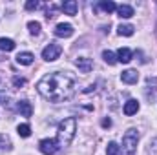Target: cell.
Masks as SVG:
<instances>
[{
  "instance_id": "cell-1",
  "label": "cell",
  "mask_w": 157,
  "mask_h": 155,
  "mask_svg": "<svg viewBox=\"0 0 157 155\" xmlns=\"http://www.w3.org/2000/svg\"><path fill=\"white\" fill-rule=\"evenodd\" d=\"M37 89L46 100L64 102L73 97L77 89V82H75V77L70 75L68 71H53L40 78Z\"/></svg>"
},
{
  "instance_id": "cell-2",
  "label": "cell",
  "mask_w": 157,
  "mask_h": 155,
  "mask_svg": "<svg viewBox=\"0 0 157 155\" xmlns=\"http://www.w3.org/2000/svg\"><path fill=\"white\" fill-rule=\"evenodd\" d=\"M75 131H77V120L73 117H68L64 120H60L59 128H57V142L59 146H70L71 141L75 139Z\"/></svg>"
},
{
  "instance_id": "cell-3",
  "label": "cell",
  "mask_w": 157,
  "mask_h": 155,
  "mask_svg": "<svg viewBox=\"0 0 157 155\" xmlns=\"http://www.w3.org/2000/svg\"><path fill=\"white\" fill-rule=\"evenodd\" d=\"M137 142H139V131L135 128H130L124 137H122V155H133L137 150Z\"/></svg>"
},
{
  "instance_id": "cell-4",
  "label": "cell",
  "mask_w": 157,
  "mask_h": 155,
  "mask_svg": "<svg viewBox=\"0 0 157 155\" xmlns=\"http://www.w3.org/2000/svg\"><path fill=\"white\" fill-rule=\"evenodd\" d=\"M60 53H62V47L59 44H48L42 49V59L48 60V62H53V60H57L60 57Z\"/></svg>"
},
{
  "instance_id": "cell-5",
  "label": "cell",
  "mask_w": 157,
  "mask_h": 155,
  "mask_svg": "<svg viewBox=\"0 0 157 155\" xmlns=\"http://www.w3.org/2000/svg\"><path fill=\"white\" fill-rule=\"evenodd\" d=\"M59 148H60V146H59L57 139H42L39 142V150L44 155H53Z\"/></svg>"
},
{
  "instance_id": "cell-6",
  "label": "cell",
  "mask_w": 157,
  "mask_h": 155,
  "mask_svg": "<svg viewBox=\"0 0 157 155\" xmlns=\"http://www.w3.org/2000/svg\"><path fill=\"white\" fill-rule=\"evenodd\" d=\"M53 33H55V37L68 39V37L73 35V26H71V24H64V22H60V24H57V28L53 29Z\"/></svg>"
},
{
  "instance_id": "cell-7",
  "label": "cell",
  "mask_w": 157,
  "mask_h": 155,
  "mask_svg": "<svg viewBox=\"0 0 157 155\" xmlns=\"http://www.w3.org/2000/svg\"><path fill=\"white\" fill-rule=\"evenodd\" d=\"M75 64H77V68L80 70V73H90L93 70V62L88 57H78L77 60H75Z\"/></svg>"
},
{
  "instance_id": "cell-8",
  "label": "cell",
  "mask_w": 157,
  "mask_h": 155,
  "mask_svg": "<svg viewBox=\"0 0 157 155\" xmlns=\"http://www.w3.org/2000/svg\"><path fill=\"white\" fill-rule=\"evenodd\" d=\"M121 80L124 84H137V80H139L137 70H126V71H122L121 73Z\"/></svg>"
},
{
  "instance_id": "cell-9",
  "label": "cell",
  "mask_w": 157,
  "mask_h": 155,
  "mask_svg": "<svg viewBox=\"0 0 157 155\" xmlns=\"http://www.w3.org/2000/svg\"><path fill=\"white\" fill-rule=\"evenodd\" d=\"M122 112H124V115H135L137 112H139V102L135 100V99H130L128 102H124V108H122Z\"/></svg>"
},
{
  "instance_id": "cell-10",
  "label": "cell",
  "mask_w": 157,
  "mask_h": 155,
  "mask_svg": "<svg viewBox=\"0 0 157 155\" xmlns=\"http://www.w3.org/2000/svg\"><path fill=\"white\" fill-rule=\"evenodd\" d=\"M117 13L121 18H130V17H133L135 15V11H133V7L132 6H128V4H121L117 6Z\"/></svg>"
},
{
  "instance_id": "cell-11",
  "label": "cell",
  "mask_w": 157,
  "mask_h": 155,
  "mask_svg": "<svg viewBox=\"0 0 157 155\" xmlns=\"http://www.w3.org/2000/svg\"><path fill=\"white\" fill-rule=\"evenodd\" d=\"M33 59H35V55L29 53V51H22V53L17 55V62L22 64V66H29V64L33 62Z\"/></svg>"
},
{
  "instance_id": "cell-12",
  "label": "cell",
  "mask_w": 157,
  "mask_h": 155,
  "mask_svg": "<svg viewBox=\"0 0 157 155\" xmlns=\"http://www.w3.org/2000/svg\"><path fill=\"white\" fill-rule=\"evenodd\" d=\"M17 110L20 112L22 117H31V113H33V108H31V104H29L28 100H20V102L17 104Z\"/></svg>"
},
{
  "instance_id": "cell-13",
  "label": "cell",
  "mask_w": 157,
  "mask_h": 155,
  "mask_svg": "<svg viewBox=\"0 0 157 155\" xmlns=\"http://www.w3.org/2000/svg\"><path fill=\"white\" fill-rule=\"evenodd\" d=\"M132 60V51L128 47H121L117 51V62H122V64H128Z\"/></svg>"
},
{
  "instance_id": "cell-14",
  "label": "cell",
  "mask_w": 157,
  "mask_h": 155,
  "mask_svg": "<svg viewBox=\"0 0 157 155\" xmlns=\"http://www.w3.org/2000/svg\"><path fill=\"white\" fill-rule=\"evenodd\" d=\"M77 2H75V0H68V2H64V4H62V11H64V13H66V15H71V17H73V15H77Z\"/></svg>"
},
{
  "instance_id": "cell-15",
  "label": "cell",
  "mask_w": 157,
  "mask_h": 155,
  "mask_svg": "<svg viewBox=\"0 0 157 155\" xmlns=\"http://www.w3.org/2000/svg\"><path fill=\"white\" fill-rule=\"evenodd\" d=\"M117 31H119L121 37H132L133 31H135V28H133L132 24H121V26L117 28Z\"/></svg>"
},
{
  "instance_id": "cell-16",
  "label": "cell",
  "mask_w": 157,
  "mask_h": 155,
  "mask_svg": "<svg viewBox=\"0 0 157 155\" xmlns=\"http://www.w3.org/2000/svg\"><path fill=\"white\" fill-rule=\"evenodd\" d=\"M99 7H101V9H102L104 13H108V15H110V13H113V11L117 9L115 2H112V0H102V2L99 4Z\"/></svg>"
},
{
  "instance_id": "cell-17",
  "label": "cell",
  "mask_w": 157,
  "mask_h": 155,
  "mask_svg": "<svg viewBox=\"0 0 157 155\" xmlns=\"http://www.w3.org/2000/svg\"><path fill=\"white\" fill-rule=\"evenodd\" d=\"M102 59H104V62L110 64V66L117 64V55H115L113 51H110V49H104V51H102Z\"/></svg>"
},
{
  "instance_id": "cell-18",
  "label": "cell",
  "mask_w": 157,
  "mask_h": 155,
  "mask_svg": "<svg viewBox=\"0 0 157 155\" xmlns=\"http://www.w3.org/2000/svg\"><path fill=\"white\" fill-rule=\"evenodd\" d=\"M15 46H17V44L11 39H0V49H2V51H13Z\"/></svg>"
},
{
  "instance_id": "cell-19",
  "label": "cell",
  "mask_w": 157,
  "mask_h": 155,
  "mask_svg": "<svg viewBox=\"0 0 157 155\" xmlns=\"http://www.w3.org/2000/svg\"><path fill=\"white\" fill-rule=\"evenodd\" d=\"M17 133H18L20 137H29V135H31L29 124H18V126H17Z\"/></svg>"
},
{
  "instance_id": "cell-20",
  "label": "cell",
  "mask_w": 157,
  "mask_h": 155,
  "mask_svg": "<svg viewBox=\"0 0 157 155\" xmlns=\"http://www.w3.org/2000/svg\"><path fill=\"white\" fill-rule=\"evenodd\" d=\"M0 150H11V139L6 133H0Z\"/></svg>"
},
{
  "instance_id": "cell-21",
  "label": "cell",
  "mask_w": 157,
  "mask_h": 155,
  "mask_svg": "<svg viewBox=\"0 0 157 155\" xmlns=\"http://www.w3.org/2000/svg\"><path fill=\"white\" fill-rule=\"evenodd\" d=\"M121 152V148H119L117 142H108V146H106V155H119Z\"/></svg>"
},
{
  "instance_id": "cell-22",
  "label": "cell",
  "mask_w": 157,
  "mask_h": 155,
  "mask_svg": "<svg viewBox=\"0 0 157 155\" xmlns=\"http://www.w3.org/2000/svg\"><path fill=\"white\" fill-rule=\"evenodd\" d=\"M28 29H29V33H31V35H39V33H40V24L31 20V22H28Z\"/></svg>"
},
{
  "instance_id": "cell-23",
  "label": "cell",
  "mask_w": 157,
  "mask_h": 155,
  "mask_svg": "<svg viewBox=\"0 0 157 155\" xmlns=\"http://www.w3.org/2000/svg\"><path fill=\"white\" fill-rule=\"evenodd\" d=\"M148 155H157V137L152 139L148 144Z\"/></svg>"
},
{
  "instance_id": "cell-24",
  "label": "cell",
  "mask_w": 157,
  "mask_h": 155,
  "mask_svg": "<svg viewBox=\"0 0 157 155\" xmlns=\"http://www.w3.org/2000/svg\"><path fill=\"white\" fill-rule=\"evenodd\" d=\"M13 84H15L17 88H20V86H24V84H26V78H24V77H13Z\"/></svg>"
},
{
  "instance_id": "cell-25",
  "label": "cell",
  "mask_w": 157,
  "mask_h": 155,
  "mask_svg": "<svg viewBox=\"0 0 157 155\" xmlns=\"http://www.w3.org/2000/svg\"><path fill=\"white\" fill-rule=\"evenodd\" d=\"M39 7V2L37 0H29V2H26V9H37Z\"/></svg>"
},
{
  "instance_id": "cell-26",
  "label": "cell",
  "mask_w": 157,
  "mask_h": 155,
  "mask_svg": "<svg viewBox=\"0 0 157 155\" xmlns=\"http://www.w3.org/2000/svg\"><path fill=\"white\" fill-rule=\"evenodd\" d=\"M101 124H102V128H110V126H112V120H110V119H102Z\"/></svg>"
},
{
  "instance_id": "cell-27",
  "label": "cell",
  "mask_w": 157,
  "mask_h": 155,
  "mask_svg": "<svg viewBox=\"0 0 157 155\" xmlns=\"http://www.w3.org/2000/svg\"><path fill=\"white\" fill-rule=\"evenodd\" d=\"M6 99H7V97H6V89H0V104H2Z\"/></svg>"
},
{
  "instance_id": "cell-28",
  "label": "cell",
  "mask_w": 157,
  "mask_h": 155,
  "mask_svg": "<svg viewBox=\"0 0 157 155\" xmlns=\"http://www.w3.org/2000/svg\"><path fill=\"white\" fill-rule=\"evenodd\" d=\"M95 89V84H91V86H88L86 89H84V93H90V91H93Z\"/></svg>"
}]
</instances>
